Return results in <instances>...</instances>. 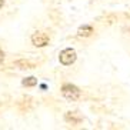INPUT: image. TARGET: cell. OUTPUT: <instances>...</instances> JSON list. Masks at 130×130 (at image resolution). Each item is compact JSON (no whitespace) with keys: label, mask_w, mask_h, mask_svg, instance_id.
<instances>
[{"label":"cell","mask_w":130,"mask_h":130,"mask_svg":"<svg viewBox=\"0 0 130 130\" xmlns=\"http://www.w3.org/2000/svg\"><path fill=\"white\" fill-rule=\"evenodd\" d=\"M64 119H66V122L72 123V124H77V123L82 122V116L79 111H67Z\"/></svg>","instance_id":"obj_4"},{"label":"cell","mask_w":130,"mask_h":130,"mask_svg":"<svg viewBox=\"0 0 130 130\" xmlns=\"http://www.w3.org/2000/svg\"><path fill=\"white\" fill-rule=\"evenodd\" d=\"M16 66H23V67H20V69H33V64L29 63V61H24V60L16 61Z\"/></svg>","instance_id":"obj_7"},{"label":"cell","mask_w":130,"mask_h":130,"mask_svg":"<svg viewBox=\"0 0 130 130\" xmlns=\"http://www.w3.org/2000/svg\"><path fill=\"white\" fill-rule=\"evenodd\" d=\"M92 33H93V27L87 26V24L79 27V30H77V36H79V37H89Z\"/></svg>","instance_id":"obj_5"},{"label":"cell","mask_w":130,"mask_h":130,"mask_svg":"<svg viewBox=\"0 0 130 130\" xmlns=\"http://www.w3.org/2000/svg\"><path fill=\"white\" fill-rule=\"evenodd\" d=\"M2 6H3V0H0V7H2Z\"/></svg>","instance_id":"obj_9"},{"label":"cell","mask_w":130,"mask_h":130,"mask_svg":"<svg viewBox=\"0 0 130 130\" xmlns=\"http://www.w3.org/2000/svg\"><path fill=\"white\" fill-rule=\"evenodd\" d=\"M3 60H4V53L0 50V63H3Z\"/></svg>","instance_id":"obj_8"},{"label":"cell","mask_w":130,"mask_h":130,"mask_svg":"<svg viewBox=\"0 0 130 130\" xmlns=\"http://www.w3.org/2000/svg\"><path fill=\"white\" fill-rule=\"evenodd\" d=\"M31 42L36 47H44L49 43V36L46 33H42V31H37L31 36Z\"/></svg>","instance_id":"obj_3"},{"label":"cell","mask_w":130,"mask_h":130,"mask_svg":"<svg viewBox=\"0 0 130 130\" xmlns=\"http://www.w3.org/2000/svg\"><path fill=\"white\" fill-rule=\"evenodd\" d=\"M61 94L69 100H77L80 97V90H79V87H76L74 84L66 83V84H63V87H61Z\"/></svg>","instance_id":"obj_1"},{"label":"cell","mask_w":130,"mask_h":130,"mask_svg":"<svg viewBox=\"0 0 130 130\" xmlns=\"http://www.w3.org/2000/svg\"><path fill=\"white\" fill-rule=\"evenodd\" d=\"M76 59H77V54H76V50L74 49H64L63 52H60V56H59L60 63L64 66H69L72 63H74Z\"/></svg>","instance_id":"obj_2"},{"label":"cell","mask_w":130,"mask_h":130,"mask_svg":"<svg viewBox=\"0 0 130 130\" xmlns=\"http://www.w3.org/2000/svg\"><path fill=\"white\" fill-rule=\"evenodd\" d=\"M22 83H23V86L31 87V86H36V84H37V79H36V77H33V76H30V77H27V79H24Z\"/></svg>","instance_id":"obj_6"}]
</instances>
